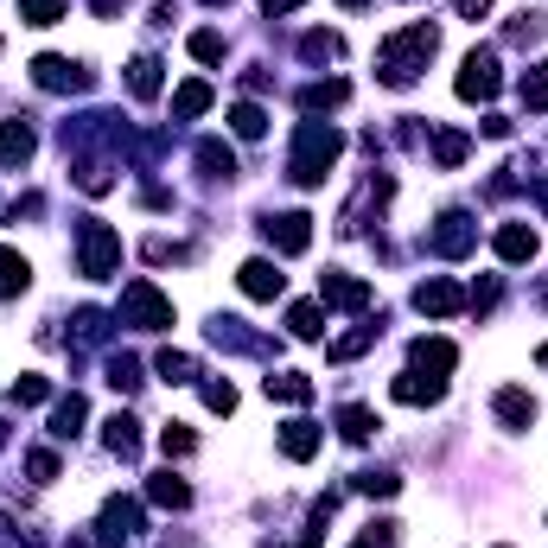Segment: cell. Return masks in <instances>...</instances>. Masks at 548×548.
<instances>
[{"instance_id":"6da1fadb","label":"cell","mask_w":548,"mask_h":548,"mask_svg":"<svg viewBox=\"0 0 548 548\" xmlns=\"http://www.w3.org/2000/svg\"><path fill=\"white\" fill-rule=\"evenodd\" d=\"M338 147H345V134H338L332 122H300V134H294V173L300 185H319L325 179V166L338 160Z\"/></svg>"},{"instance_id":"7a4b0ae2","label":"cell","mask_w":548,"mask_h":548,"mask_svg":"<svg viewBox=\"0 0 548 548\" xmlns=\"http://www.w3.org/2000/svg\"><path fill=\"white\" fill-rule=\"evenodd\" d=\"M434 45H440V32L434 26H408V32H396V39L383 45V83H415V71L427 58H434Z\"/></svg>"},{"instance_id":"3957f363","label":"cell","mask_w":548,"mask_h":548,"mask_svg":"<svg viewBox=\"0 0 548 548\" xmlns=\"http://www.w3.org/2000/svg\"><path fill=\"white\" fill-rule=\"evenodd\" d=\"M77 249H83V274H90V281H109L115 262H122V236L102 224V217H83L77 224Z\"/></svg>"},{"instance_id":"277c9868","label":"cell","mask_w":548,"mask_h":548,"mask_svg":"<svg viewBox=\"0 0 548 548\" xmlns=\"http://www.w3.org/2000/svg\"><path fill=\"white\" fill-rule=\"evenodd\" d=\"M122 319H128V325H141V332H166V325H173V300H166L153 281H128V294H122Z\"/></svg>"},{"instance_id":"5b68a950","label":"cell","mask_w":548,"mask_h":548,"mask_svg":"<svg viewBox=\"0 0 548 548\" xmlns=\"http://www.w3.org/2000/svg\"><path fill=\"white\" fill-rule=\"evenodd\" d=\"M498 51H472V58L466 64H459V83H453V90L459 96H466V102H491V96H498Z\"/></svg>"},{"instance_id":"8992f818","label":"cell","mask_w":548,"mask_h":548,"mask_svg":"<svg viewBox=\"0 0 548 548\" xmlns=\"http://www.w3.org/2000/svg\"><path fill=\"white\" fill-rule=\"evenodd\" d=\"M427 243H434L440 255H472L478 230H472V217H466V211H447V217L434 224V236H427Z\"/></svg>"},{"instance_id":"52a82bcc","label":"cell","mask_w":548,"mask_h":548,"mask_svg":"<svg viewBox=\"0 0 548 548\" xmlns=\"http://www.w3.org/2000/svg\"><path fill=\"white\" fill-rule=\"evenodd\" d=\"M268 236H274V249H281V255H300L306 243H313V217L287 211V217H274V224H268Z\"/></svg>"},{"instance_id":"ba28073f","label":"cell","mask_w":548,"mask_h":548,"mask_svg":"<svg viewBox=\"0 0 548 548\" xmlns=\"http://www.w3.org/2000/svg\"><path fill=\"white\" fill-rule=\"evenodd\" d=\"M141 529V504L134 498H109L102 504V542H128Z\"/></svg>"},{"instance_id":"9c48e42d","label":"cell","mask_w":548,"mask_h":548,"mask_svg":"<svg viewBox=\"0 0 548 548\" xmlns=\"http://www.w3.org/2000/svg\"><path fill=\"white\" fill-rule=\"evenodd\" d=\"M415 306H421V313H434V319H447V313L466 306V294H459V281H421L415 287Z\"/></svg>"},{"instance_id":"30bf717a","label":"cell","mask_w":548,"mask_h":548,"mask_svg":"<svg viewBox=\"0 0 548 548\" xmlns=\"http://www.w3.org/2000/svg\"><path fill=\"white\" fill-rule=\"evenodd\" d=\"M396 402H408V408H421V402H440L447 396V376H421V370H408V376H396V389H389Z\"/></svg>"},{"instance_id":"8fae6325","label":"cell","mask_w":548,"mask_h":548,"mask_svg":"<svg viewBox=\"0 0 548 548\" xmlns=\"http://www.w3.org/2000/svg\"><path fill=\"white\" fill-rule=\"evenodd\" d=\"M32 83H39V90H77L83 71L71 58H51V51H45V58H32Z\"/></svg>"},{"instance_id":"7c38bea8","label":"cell","mask_w":548,"mask_h":548,"mask_svg":"<svg viewBox=\"0 0 548 548\" xmlns=\"http://www.w3.org/2000/svg\"><path fill=\"white\" fill-rule=\"evenodd\" d=\"M236 281H243V294H249V300H274V294H281V268H274L268 255L243 262V274H236Z\"/></svg>"},{"instance_id":"4fadbf2b","label":"cell","mask_w":548,"mask_h":548,"mask_svg":"<svg viewBox=\"0 0 548 548\" xmlns=\"http://www.w3.org/2000/svg\"><path fill=\"white\" fill-rule=\"evenodd\" d=\"M415 370H427V376H447L453 364H459V351H453V338H415Z\"/></svg>"},{"instance_id":"5bb4252c","label":"cell","mask_w":548,"mask_h":548,"mask_svg":"<svg viewBox=\"0 0 548 548\" xmlns=\"http://www.w3.org/2000/svg\"><path fill=\"white\" fill-rule=\"evenodd\" d=\"M319 294L332 300V306H351V313H357V306H370V287H364V281H351V274H325Z\"/></svg>"},{"instance_id":"9a60e30c","label":"cell","mask_w":548,"mask_h":548,"mask_svg":"<svg viewBox=\"0 0 548 548\" xmlns=\"http://www.w3.org/2000/svg\"><path fill=\"white\" fill-rule=\"evenodd\" d=\"M26 160H32V128L0 122V166H26Z\"/></svg>"},{"instance_id":"2e32d148","label":"cell","mask_w":548,"mask_h":548,"mask_svg":"<svg viewBox=\"0 0 548 548\" xmlns=\"http://www.w3.org/2000/svg\"><path fill=\"white\" fill-rule=\"evenodd\" d=\"M281 453H287V459H313V453H319V427H313V421H287V427H281Z\"/></svg>"},{"instance_id":"e0dca14e","label":"cell","mask_w":548,"mask_h":548,"mask_svg":"<svg viewBox=\"0 0 548 548\" xmlns=\"http://www.w3.org/2000/svg\"><path fill=\"white\" fill-rule=\"evenodd\" d=\"M498 255H504V262H529V255H536V230H529V224H504L498 230Z\"/></svg>"},{"instance_id":"ac0fdd59","label":"cell","mask_w":548,"mask_h":548,"mask_svg":"<svg viewBox=\"0 0 548 548\" xmlns=\"http://www.w3.org/2000/svg\"><path fill=\"white\" fill-rule=\"evenodd\" d=\"M498 421H504V427H529V421H536L529 389H498Z\"/></svg>"},{"instance_id":"d6986e66","label":"cell","mask_w":548,"mask_h":548,"mask_svg":"<svg viewBox=\"0 0 548 548\" xmlns=\"http://www.w3.org/2000/svg\"><path fill=\"white\" fill-rule=\"evenodd\" d=\"M26 281H32V268H26V255H13V249H0V300H13V294H26Z\"/></svg>"},{"instance_id":"ffe728a7","label":"cell","mask_w":548,"mask_h":548,"mask_svg":"<svg viewBox=\"0 0 548 548\" xmlns=\"http://www.w3.org/2000/svg\"><path fill=\"white\" fill-rule=\"evenodd\" d=\"M147 498L166 504V510H185V504H192V485H185V478H173V472H160V478L147 485Z\"/></svg>"},{"instance_id":"44dd1931","label":"cell","mask_w":548,"mask_h":548,"mask_svg":"<svg viewBox=\"0 0 548 548\" xmlns=\"http://www.w3.org/2000/svg\"><path fill=\"white\" fill-rule=\"evenodd\" d=\"M102 427H109V434H102L109 453H134V447H141V421H134V415H109Z\"/></svg>"},{"instance_id":"7402d4cb","label":"cell","mask_w":548,"mask_h":548,"mask_svg":"<svg viewBox=\"0 0 548 548\" xmlns=\"http://www.w3.org/2000/svg\"><path fill=\"white\" fill-rule=\"evenodd\" d=\"M83 415H90V408H83V396H64V402H58V415H51V434H58V440L83 434Z\"/></svg>"},{"instance_id":"603a6c76","label":"cell","mask_w":548,"mask_h":548,"mask_svg":"<svg viewBox=\"0 0 548 548\" xmlns=\"http://www.w3.org/2000/svg\"><path fill=\"white\" fill-rule=\"evenodd\" d=\"M204 109H211V83H185V90L173 96V115H179V122H192V115H204Z\"/></svg>"},{"instance_id":"cb8c5ba5","label":"cell","mask_w":548,"mask_h":548,"mask_svg":"<svg viewBox=\"0 0 548 548\" xmlns=\"http://www.w3.org/2000/svg\"><path fill=\"white\" fill-rule=\"evenodd\" d=\"M128 90L134 96H160V58H134L128 64Z\"/></svg>"},{"instance_id":"d4e9b609","label":"cell","mask_w":548,"mask_h":548,"mask_svg":"<svg viewBox=\"0 0 548 548\" xmlns=\"http://www.w3.org/2000/svg\"><path fill=\"white\" fill-rule=\"evenodd\" d=\"M198 166H204L211 179H230V173H236V153H230L224 141H204V147H198Z\"/></svg>"},{"instance_id":"484cf974","label":"cell","mask_w":548,"mask_h":548,"mask_svg":"<svg viewBox=\"0 0 548 548\" xmlns=\"http://www.w3.org/2000/svg\"><path fill=\"white\" fill-rule=\"evenodd\" d=\"M345 96H351L345 83H306V90H300V109H338Z\"/></svg>"},{"instance_id":"4316f807","label":"cell","mask_w":548,"mask_h":548,"mask_svg":"<svg viewBox=\"0 0 548 548\" xmlns=\"http://www.w3.org/2000/svg\"><path fill=\"white\" fill-rule=\"evenodd\" d=\"M268 396H281V402H306V396H313V383H306L300 370H281V376H268Z\"/></svg>"},{"instance_id":"83f0119b","label":"cell","mask_w":548,"mask_h":548,"mask_svg":"<svg viewBox=\"0 0 548 548\" xmlns=\"http://www.w3.org/2000/svg\"><path fill=\"white\" fill-rule=\"evenodd\" d=\"M370 427H376V415H370V408H345V415H338V434H345L351 447H364V440H370Z\"/></svg>"},{"instance_id":"f1b7e54d","label":"cell","mask_w":548,"mask_h":548,"mask_svg":"<svg viewBox=\"0 0 548 548\" xmlns=\"http://www.w3.org/2000/svg\"><path fill=\"white\" fill-rule=\"evenodd\" d=\"M230 128L243 134V141H255V134H268V115L255 109V102H236V109H230Z\"/></svg>"},{"instance_id":"f546056e","label":"cell","mask_w":548,"mask_h":548,"mask_svg":"<svg viewBox=\"0 0 548 548\" xmlns=\"http://www.w3.org/2000/svg\"><path fill=\"white\" fill-rule=\"evenodd\" d=\"M192 447H198L192 427H179V421H173V427H160V453H166V459H185Z\"/></svg>"},{"instance_id":"4dcf8cb0","label":"cell","mask_w":548,"mask_h":548,"mask_svg":"<svg viewBox=\"0 0 548 548\" xmlns=\"http://www.w3.org/2000/svg\"><path fill=\"white\" fill-rule=\"evenodd\" d=\"M153 370H160L166 383H192V357H185V351H160V357H153Z\"/></svg>"},{"instance_id":"1f68e13d","label":"cell","mask_w":548,"mask_h":548,"mask_svg":"<svg viewBox=\"0 0 548 548\" xmlns=\"http://www.w3.org/2000/svg\"><path fill=\"white\" fill-rule=\"evenodd\" d=\"M20 13H26V26H58L64 0H20Z\"/></svg>"},{"instance_id":"d6a6232c","label":"cell","mask_w":548,"mask_h":548,"mask_svg":"<svg viewBox=\"0 0 548 548\" xmlns=\"http://www.w3.org/2000/svg\"><path fill=\"white\" fill-rule=\"evenodd\" d=\"M287 325H294V338H319V332H325V325H319V306H313V300H300L294 313H287Z\"/></svg>"},{"instance_id":"836d02e7","label":"cell","mask_w":548,"mask_h":548,"mask_svg":"<svg viewBox=\"0 0 548 548\" xmlns=\"http://www.w3.org/2000/svg\"><path fill=\"white\" fill-rule=\"evenodd\" d=\"M434 160H440V166H459V160H466V134H453V128L434 134Z\"/></svg>"},{"instance_id":"e575fe53","label":"cell","mask_w":548,"mask_h":548,"mask_svg":"<svg viewBox=\"0 0 548 548\" xmlns=\"http://www.w3.org/2000/svg\"><path fill=\"white\" fill-rule=\"evenodd\" d=\"M51 396V383H45V376H20V383H13V402H20V408H39Z\"/></svg>"},{"instance_id":"d590c367","label":"cell","mask_w":548,"mask_h":548,"mask_svg":"<svg viewBox=\"0 0 548 548\" xmlns=\"http://www.w3.org/2000/svg\"><path fill=\"white\" fill-rule=\"evenodd\" d=\"M523 102L529 109H548V64H536V71L523 77Z\"/></svg>"},{"instance_id":"8d00e7d4","label":"cell","mask_w":548,"mask_h":548,"mask_svg":"<svg viewBox=\"0 0 548 548\" xmlns=\"http://www.w3.org/2000/svg\"><path fill=\"white\" fill-rule=\"evenodd\" d=\"M109 383L115 389H141V364H134V357H109Z\"/></svg>"},{"instance_id":"74e56055","label":"cell","mask_w":548,"mask_h":548,"mask_svg":"<svg viewBox=\"0 0 548 548\" xmlns=\"http://www.w3.org/2000/svg\"><path fill=\"white\" fill-rule=\"evenodd\" d=\"M300 51H306V58H338V32H306Z\"/></svg>"},{"instance_id":"f35d334b","label":"cell","mask_w":548,"mask_h":548,"mask_svg":"<svg viewBox=\"0 0 548 548\" xmlns=\"http://www.w3.org/2000/svg\"><path fill=\"white\" fill-rule=\"evenodd\" d=\"M192 58L198 64H217V58H224V39H217V32H192Z\"/></svg>"},{"instance_id":"ab89813d","label":"cell","mask_w":548,"mask_h":548,"mask_svg":"<svg viewBox=\"0 0 548 548\" xmlns=\"http://www.w3.org/2000/svg\"><path fill=\"white\" fill-rule=\"evenodd\" d=\"M402 478H389V472H357V491H370V498H389Z\"/></svg>"},{"instance_id":"60d3db41","label":"cell","mask_w":548,"mask_h":548,"mask_svg":"<svg viewBox=\"0 0 548 548\" xmlns=\"http://www.w3.org/2000/svg\"><path fill=\"white\" fill-rule=\"evenodd\" d=\"M204 408H217V415H230V408H236V389H230V383H204Z\"/></svg>"},{"instance_id":"b9f144b4","label":"cell","mask_w":548,"mask_h":548,"mask_svg":"<svg viewBox=\"0 0 548 548\" xmlns=\"http://www.w3.org/2000/svg\"><path fill=\"white\" fill-rule=\"evenodd\" d=\"M26 466H32V478H39V485H51V478H58V453H32Z\"/></svg>"},{"instance_id":"7bdbcfd3","label":"cell","mask_w":548,"mask_h":548,"mask_svg":"<svg viewBox=\"0 0 548 548\" xmlns=\"http://www.w3.org/2000/svg\"><path fill=\"white\" fill-rule=\"evenodd\" d=\"M389 536H396V523H370L364 536H357V548H389Z\"/></svg>"},{"instance_id":"ee69618b","label":"cell","mask_w":548,"mask_h":548,"mask_svg":"<svg viewBox=\"0 0 548 548\" xmlns=\"http://www.w3.org/2000/svg\"><path fill=\"white\" fill-rule=\"evenodd\" d=\"M453 7H459V13H466V20H478V13H485V7H491V0H453Z\"/></svg>"},{"instance_id":"f6af8a7d","label":"cell","mask_w":548,"mask_h":548,"mask_svg":"<svg viewBox=\"0 0 548 548\" xmlns=\"http://www.w3.org/2000/svg\"><path fill=\"white\" fill-rule=\"evenodd\" d=\"M294 7H306V0H262V13H294Z\"/></svg>"},{"instance_id":"bcb514c9","label":"cell","mask_w":548,"mask_h":548,"mask_svg":"<svg viewBox=\"0 0 548 548\" xmlns=\"http://www.w3.org/2000/svg\"><path fill=\"white\" fill-rule=\"evenodd\" d=\"M536 357H542V364H548V345H542V351H536Z\"/></svg>"},{"instance_id":"7dc6e473","label":"cell","mask_w":548,"mask_h":548,"mask_svg":"<svg viewBox=\"0 0 548 548\" xmlns=\"http://www.w3.org/2000/svg\"><path fill=\"white\" fill-rule=\"evenodd\" d=\"M345 7H364V0H345Z\"/></svg>"},{"instance_id":"c3c4849f","label":"cell","mask_w":548,"mask_h":548,"mask_svg":"<svg viewBox=\"0 0 548 548\" xmlns=\"http://www.w3.org/2000/svg\"><path fill=\"white\" fill-rule=\"evenodd\" d=\"M211 7H224V0H211Z\"/></svg>"}]
</instances>
